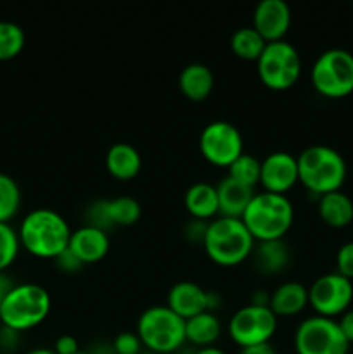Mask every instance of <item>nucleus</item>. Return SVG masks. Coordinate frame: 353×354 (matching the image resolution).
I'll return each mask as SVG.
<instances>
[{"label": "nucleus", "mask_w": 353, "mask_h": 354, "mask_svg": "<svg viewBox=\"0 0 353 354\" xmlns=\"http://www.w3.org/2000/svg\"><path fill=\"white\" fill-rule=\"evenodd\" d=\"M249 258L253 259V265L263 275H275L287 268L291 261L289 245L284 242V239L277 241H260L255 242V248Z\"/></svg>", "instance_id": "obj_20"}, {"label": "nucleus", "mask_w": 353, "mask_h": 354, "mask_svg": "<svg viewBox=\"0 0 353 354\" xmlns=\"http://www.w3.org/2000/svg\"><path fill=\"white\" fill-rule=\"evenodd\" d=\"M336 266L338 273L352 280L353 279V241L345 242L336 252Z\"/></svg>", "instance_id": "obj_33"}, {"label": "nucleus", "mask_w": 353, "mask_h": 354, "mask_svg": "<svg viewBox=\"0 0 353 354\" xmlns=\"http://www.w3.org/2000/svg\"><path fill=\"white\" fill-rule=\"evenodd\" d=\"M55 266L64 273H75L82 268L83 263L80 261L69 249H64V251L55 258Z\"/></svg>", "instance_id": "obj_35"}, {"label": "nucleus", "mask_w": 353, "mask_h": 354, "mask_svg": "<svg viewBox=\"0 0 353 354\" xmlns=\"http://www.w3.org/2000/svg\"><path fill=\"white\" fill-rule=\"evenodd\" d=\"M85 218L87 225H92V227L100 228L104 232L113 228L109 214H107V199H97L92 204H89V207L85 211Z\"/></svg>", "instance_id": "obj_31"}, {"label": "nucleus", "mask_w": 353, "mask_h": 354, "mask_svg": "<svg viewBox=\"0 0 353 354\" xmlns=\"http://www.w3.org/2000/svg\"><path fill=\"white\" fill-rule=\"evenodd\" d=\"M51 310L52 297L44 286L16 283L0 304V324L19 334L44 324Z\"/></svg>", "instance_id": "obj_4"}, {"label": "nucleus", "mask_w": 353, "mask_h": 354, "mask_svg": "<svg viewBox=\"0 0 353 354\" xmlns=\"http://www.w3.org/2000/svg\"><path fill=\"white\" fill-rule=\"evenodd\" d=\"M21 206V189L12 176L0 173V223H9Z\"/></svg>", "instance_id": "obj_28"}, {"label": "nucleus", "mask_w": 353, "mask_h": 354, "mask_svg": "<svg viewBox=\"0 0 353 354\" xmlns=\"http://www.w3.org/2000/svg\"><path fill=\"white\" fill-rule=\"evenodd\" d=\"M253 28L266 41L284 40L291 26V7L286 0H260L253 10Z\"/></svg>", "instance_id": "obj_14"}, {"label": "nucleus", "mask_w": 353, "mask_h": 354, "mask_svg": "<svg viewBox=\"0 0 353 354\" xmlns=\"http://www.w3.org/2000/svg\"><path fill=\"white\" fill-rule=\"evenodd\" d=\"M71 227L61 213L52 207H35L19 225L21 248L35 258L55 259L68 249Z\"/></svg>", "instance_id": "obj_1"}, {"label": "nucleus", "mask_w": 353, "mask_h": 354, "mask_svg": "<svg viewBox=\"0 0 353 354\" xmlns=\"http://www.w3.org/2000/svg\"><path fill=\"white\" fill-rule=\"evenodd\" d=\"M194 354H227L221 348L218 346H204V348H199Z\"/></svg>", "instance_id": "obj_42"}, {"label": "nucleus", "mask_w": 353, "mask_h": 354, "mask_svg": "<svg viewBox=\"0 0 353 354\" xmlns=\"http://www.w3.org/2000/svg\"><path fill=\"white\" fill-rule=\"evenodd\" d=\"M277 315L269 306L244 304L230 317L227 325L228 335L241 348L270 342L277 332Z\"/></svg>", "instance_id": "obj_10"}, {"label": "nucleus", "mask_w": 353, "mask_h": 354, "mask_svg": "<svg viewBox=\"0 0 353 354\" xmlns=\"http://www.w3.org/2000/svg\"><path fill=\"white\" fill-rule=\"evenodd\" d=\"M109 245L111 242L107 232L85 223L71 232L68 249L83 265H89V263L100 261L109 251Z\"/></svg>", "instance_id": "obj_15"}, {"label": "nucleus", "mask_w": 353, "mask_h": 354, "mask_svg": "<svg viewBox=\"0 0 353 354\" xmlns=\"http://www.w3.org/2000/svg\"><path fill=\"white\" fill-rule=\"evenodd\" d=\"M24 354H55V353L54 349H48V348H35V349H30V351Z\"/></svg>", "instance_id": "obj_43"}, {"label": "nucleus", "mask_w": 353, "mask_h": 354, "mask_svg": "<svg viewBox=\"0 0 353 354\" xmlns=\"http://www.w3.org/2000/svg\"><path fill=\"white\" fill-rule=\"evenodd\" d=\"M106 168L114 178L132 180L142 168V156L128 142H116L106 152Z\"/></svg>", "instance_id": "obj_21"}, {"label": "nucleus", "mask_w": 353, "mask_h": 354, "mask_svg": "<svg viewBox=\"0 0 353 354\" xmlns=\"http://www.w3.org/2000/svg\"><path fill=\"white\" fill-rule=\"evenodd\" d=\"M318 214L329 227L341 228L353 221V201L341 190L327 192L318 199Z\"/></svg>", "instance_id": "obj_23"}, {"label": "nucleus", "mask_w": 353, "mask_h": 354, "mask_svg": "<svg viewBox=\"0 0 353 354\" xmlns=\"http://www.w3.org/2000/svg\"><path fill=\"white\" fill-rule=\"evenodd\" d=\"M353 301L352 280L341 273L332 272L317 277L308 287V304L320 317H341Z\"/></svg>", "instance_id": "obj_12"}, {"label": "nucleus", "mask_w": 353, "mask_h": 354, "mask_svg": "<svg viewBox=\"0 0 353 354\" xmlns=\"http://www.w3.org/2000/svg\"><path fill=\"white\" fill-rule=\"evenodd\" d=\"M14 286H16V283L12 282V279H10L6 272H0V304H2V301L6 299L7 294L10 292V289H12Z\"/></svg>", "instance_id": "obj_39"}, {"label": "nucleus", "mask_w": 353, "mask_h": 354, "mask_svg": "<svg viewBox=\"0 0 353 354\" xmlns=\"http://www.w3.org/2000/svg\"><path fill=\"white\" fill-rule=\"evenodd\" d=\"M220 303H221V297L220 294H217V290H208V311H213L217 308H220Z\"/></svg>", "instance_id": "obj_41"}, {"label": "nucleus", "mask_w": 353, "mask_h": 354, "mask_svg": "<svg viewBox=\"0 0 353 354\" xmlns=\"http://www.w3.org/2000/svg\"><path fill=\"white\" fill-rule=\"evenodd\" d=\"M296 354H348L350 342L338 320L320 315L303 318L294 330Z\"/></svg>", "instance_id": "obj_9"}, {"label": "nucleus", "mask_w": 353, "mask_h": 354, "mask_svg": "<svg viewBox=\"0 0 353 354\" xmlns=\"http://www.w3.org/2000/svg\"><path fill=\"white\" fill-rule=\"evenodd\" d=\"M26 44V35L19 24L0 21V61H10L21 54Z\"/></svg>", "instance_id": "obj_27"}, {"label": "nucleus", "mask_w": 353, "mask_h": 354, "mask_svg": "<svg viewBox=\"0 0 353 354\" xmlns=\"http://www.w3.org/2000/svg\"><path fill=\"white\" fill-rule=\"evenodd\" d=\"M221 335L220 318L213 311H203L185 320V341L197 348L213 346Z\"/></svg>", "instance_id": "obj_24"}, {"label": "nucleus", "mask_w": 353, "mask_h": 354, "mask_svg": "<svg viewBox=\"0 0 353 354\" xmlns=\"http://www.w3.org/2000/svg\"><path fill=\"white\" fill-rule=\"evenodd\" d=\"M21 249L19 235L10 223H0V272H6Z\"/></svg>", "instance_id": "obj_30"}, {"label": "nucleus", "mask_w": 353, "mask_h": 354, "mask_svg": "<svg viewBox=\"0 0 353 354\" xmlns=\"http://www.w3.org/2000/svg\"><path fill=\"white\" fill-rule=\"evenodd\" d=\"M135 332L149 351L175 353L185 342V320L166 304H152L138 315Z\"/></svg>", "instance_id": "obj_6"}, {"label": "nucleus", "mask_w": 353, "mask_h": 354, "mask_svg": "<svg viewBox=\"0 0 353 354\" xmlns=\"http://www.w3.org/2000/svg\"><path fill=\"white\" fill-rule=\"evenodd\" d=\"M206 228H208V221L197 220V218H190V220L183 225V235H185L187 241L203 244L204 235H206Z\"/></svg>", "instance_id": "obj_34"}, {"label": "nucleus", "mask_w": 353, "mask_h": 354, "mask_svg": "<svg viewBox=\"0 0 353 354\" xmlns=\"http://www.w3.org/2000/svg\"><path fill=\"white\" fill-rule=\"evenodd\" d=\"M107 214L113 227H132L142 214V206L135 197L118 196L107 199Z\"/></svg>", "instance_id": "obj_26"}, {"label": "nucleus", "mask_w": 353, "mask_h": 354, "mask_svg": "<svg viewBox=\"0 0 353 354\" xmlns=\"http://www.w3.org/2000/svg\"><path fill=\"white\" fill-rule=\"evenodd\" d=\"M266 40L253 26H241L232 33L230 48L237 57L256 61L265 48Z\"/></svg>", "instance_id": "obj_25"}, {"label": "nucleus", "mask_w": 353, "mask_h": 354, "mask_svg": "<svg viewBox=\"0 0 353 354\" xmlns=\"http://www.w3.org/2000/svg\"><path fill=\"white\" fill-rule=\"evenodd\" d=\"M227 175L232 176L237 182L244 183L255 189L260 183V171H262V161L255 154L242 152L237 159L232 161V165L227 168Z\"/></svg>", "instance_id": "obj_29"}, {"label": "nucleus", "mask_w": 353, "mask_h": 354, "mask_svg": "<svg viewBox=\"0 0 353 354\" xmlns=\"http://www.w3.org/2000/svg\"><path fill=\"white\" fill-rule=\"evenodd\" d=\"M241 220L256 242L284 239L294 221V206L286 194L256 192Z\"/></svg>", "instance_id": "obj_2"}, {"label": "nucleus", "mask_w": 353, "mask_h": 354, "mask_svg": "<svg viewBox=\"0 0 353 354\" xmlns=\"http://www.w3.org/2000/svg\"><path fill=\"white\" fill-rule=\"evenodd\" d=\"M215 185H217L218 206H220L221 216L241 218L248 204L251 203L253 196L256 194L253 187L244 185L228 175L221 176Z\"/></svg>", "instance_id": "obj_17"}, {"label": "nucleus", "mask_w": 353, "mask_h": 354, "mask_svg": "<svg viewBox=\"0 0 353 354\" xmlns=\"http://www.w3.org/2000/svg\"><path fill=\"white\" fill-rule=\"evenodd\" d=\"M294 354H296V353H294Z\"/></svg>", "instance_id": "obj_45"}, {"label": "nucleus", "mask_w": 353, "mask_h": 354, "mask_svg": "<svg viewBox=\"0 0 353 354\" xmlns=\"http://www.w3.org/2000/svg\"><path fill=\"white\" fill-rule=\"evenodd\" d=\"M199 151L211 165L228 168L244 152V140L230 121L215 120L201 130Z\"/></svg>", "instance_id": "obj_11"}, {"label": "nucleus", "mask_w": 353, "mask_h": 354, "mask_svg": "<svg viewBox=\"0 0 353 354\" xmlns=\"http://www.w3.org/2000/svg\"><path fill=\"white\" fill-rule=\"evenodd\" d=\"M300 182L298 175V158L286 151H273L262 159L260 183L263 190L275 194H286Z\"/></svg>", "instance_id": "obj_13"}, {"label": "nucleus", "mask_w": 353, "mask_h": 354, "mask_svg": "<svg viewBox=\"0 0 353 354\" xmlns=\"http://www.w3.org/2000/svg\"><path fill=\"white\" fill-rule=\"evenodd\" d=\"M166 306L172 308L183 320H189L208 311V290L192 280H180L170 287Z\"/></svg>", "instance_id": "obj_16"}, {"label": "nucleus", "mask_w": 353, "mask_h": 354, "mask_svg": "<svg viewBox=\"0 0 353 354\" xmlns=\"http://www.w3.org/2000/svg\"><path fill=\"white\" fill-rule=\"evenodd\" d=\"M338 324H339V328H341V332L345 334V337L348 339V342L352 344L353 342V308L346 310L345 313L339 317Z\"/></svg>", "instance_id": "obj_37"}, {"label": "nucleus", "mask_w": 353, "mask_h": 354, "mask_svg": "<svg viewBox=\"0 0 353 354\" xmlns=\"http://www.w3.org/2000/svg\"><path fill=\"white\" fill-rule=\"evenodd\" d=\"M215 85V76L210 66L203 62H190L180 71L179 86L183 95L190 100H204L211 93Z\"/></svg>", "instance_id": "obj_22"}, {"label": "nucleus", "mask_w": 353, "mask_h": 354, "mask_svg": "<svg viewBox=\"0 0 353 354\" xmlns=\"http://www.w3.org/2000/svg\"><path fill=\"white\" fill-rule=\"evenodd\" d=\"M144 348L137 332H120L113 341V349L116 354H138Z\"/></svg>", "instance_id": "obj_32"}, {"label": "nucleus", "mask_w": 353, "mask_h": 354, "mask_svg": "<svg viewBox=\"0 0 353 354\" xmlns=\"http://www.w3.org/2000/svg\"><path fill=\"white\" fill-rule=\"evenodd\" d=\"M255 239L241 218L221 216L208 221L203 248L208 258L220 266H235L251 256Z\"/></svg>", "instance_id": "obj_3"}, {"label": "nucleus", "mask_w": 353, "mask_h": 354, "mask_svg": "<svg viewBox=\"0 0 353 354\" xmlns=\"http://www.w3.org/2000/svg\"><path fill=\"white\" fill-rule=\"evenodd\" d=\"M76 354H93V353H89V351H80V353H76Z\"/></svg>", "instance_id": "obj_44"}, {"label": "nucleus", "mask_w": 353, "mask_h": 354, "mask_svg": "<svg viewBox=\"0 0 353 354\" xmlns=\"http://www.w3.org/2000/svg\"><path fill=\"white\" fill-rule=\"evenodd\" d=\"M251 304L258 306H269L270 304V292L266 289H255L251 294Z\"/></svg>", "instance_id": "obj_40"}, {"label": "nucleus", "mask_w": 353, "mask_h": 354, "mask_svg": "<svg viewBox=\"0 0 353 354\" xmlns=\"http://www.w3.org/2000/svg\"><path fill=\"white\" fill-rule=\"evenodd\" d=\"M239 354H277V349L273 348L270 342H263V344L248 346V348H241Z\"/></svg>", "instance_id": "obj_38"}, {"label": "nucleus", "mask_w": 353, "mask_h": 354, "mask_svg": "<svg viewBox=\"0 0 353 354\" xmlns=\"http://www.w3.org/2000/svg\"><path fill=\"white\" fill-rule=\"evenodd\" d=\"M78 341H76L75 335H69V334H62L59 335L57 341L54 344V353L55 354H76L80 353Z\"/></svg>", "instance_id": "obj_36"}, {"label": "nucleus", "mask_w": 353, "mask_h": 354, "mask_svg": "<svg viewBox=\"0 0 353 354\" xmlns=\"http://www.w3.org/2000/svg\"><path fill=\"white\" fill-rule=\"evenodd\" d=\"M296 158L300 182L311 194L324 196L341 190L346 178V161L341 152L329 145L317 144L303 149Z\"/></svg>", "instance_id": "obj_5"}, {"label": "nucleus", "mask_w": 353, "mask_h": 354, "mask_svg": "<svg viewBox=\"0 0 353 354\" xmlns=\"http://www.w3.org/2000/svg\"><path fill=\"white\" fill-rule=\"evenodd\" d=\"M308 306V287L298 280H286L270 292L269 308L279 317H294Z\"/></svg>", "instance_id": "obj_19"}, {"label": "nucleus", "mask_w": 353, "mask_h": 354, "mask_svg": "<svg viewBox=\"0 0 353 354\" xmlns=\"http://www.w3.org/2000/svg\"><path fill=\"white\" fill-rule=\"evenodd\" d=\"M258 76L272 90H287L300 80L303 62L298 48L291 41H266L262 55L256 59Z\"/></svg>", "instance_id": "obj_7"}, {"label": "nucleus", "mask_w": 353, "mask_h": 354, "mask_svg": "<svg viewBox=\"0 0 353 354\" xmlns=\"http://www.w3.org/2000/svg\"><path fill=\"white\" fill-rule=\"evenodd\" d=\"M183 206L190 218L210 221L220 214L217 185L210 182H194L183 194Z\"/></svg>", "instance_id": "obj_18"}, {"label": "nucleus", "mask_w": 353, "mask_h": 354, "mask_svg": "<svg viewBox=\"0 0 353 354\" xmlns=\"http://www.w3.org/2000/svg\"><path fill=\"white\" fill-rule=\"evenodd\" d=\"M310 78L322 95L346 97L353 92V54L345 48H327L311 64Z\"/></svg>", "instance_id": "obj_8"}]
</instances>
